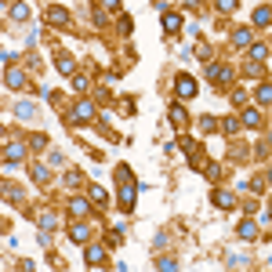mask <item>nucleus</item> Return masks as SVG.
<instances>
[{"label": "nucleus", "instance_id": "obj_6", "mask_svg": "<svg viewBox=\"0 0 272 272\" xmlns=\"http://www.w3.org/2000/svg\"><path fill=\"white\" fill-rule=\"evenodd\" d=\"M44 18H48V26H65V22H69V11L58 7V4H51L48 11H44Z\"/></svg>", "mask_w": 272, "mask_h": 272}, {"label": "nucleus", "instance_id": "obj_18", "mask_svg": "<svg viewBox=\"0 0 272 272\" xmlns=\"http://www.w3.org/2000/svg\"><path fill=\"white\" fill-rule=\"evenodd\" d=\"M272 22V7H258L254 11V26H269Z\"/></svg>", "mask_w": 272, "mask_h": 272}, {"label": "nucleus", "instance_id": "obj_14", "mask_svg": "<svg viewBox=\"0 0 272 272\" xmlns=\"http://www.w3.org/2000/svg\"><path fill=\"white\" fill-rule=\"evenodd\" d=\"M83 258H87V265H102V261H106V250H102V247H87Z\"/></svg>", "mask_w": 272, "mask_h": 272}, {"label": "nucleus", "instance_id": "obj_33", "mask_svg": "<svg viewBox=\"0 0 272 272\" xmlns=\"http://www.w3.org/2000/svg\"><path fill=\"white\" fill-rule=\"evenodd\" d=\"M229 265H232V269H240V265H247V258H240V254H229Z\"/></svg>", "mask_w": 272, "mask_h": 272}, {"label": "nucleus", "instance_id": "obj_30", "mask_svg": "<svg viewBox=\"0 0 272 272\" xmlns=\"http://www.w3.org/2000/svg\"><path fill=\"white\" fill-rule=\"evenodd\" d=\"M29 145H33V149H44V145H48V135H33Z\"/></svg>", "mask_w": 272, "mask_h": 272}, {"label": "nucleus", "instance_id": "obj_23", "mask_svg": "<svg viewBox=\"0 0 272 272\" xmlns=\"http://www.w3.org/2000/svg\"><path fill=\"white\" fill-rule=\"evenodd\" d=\"M11 18H15V22H26V18H29V7H26V4H15V7H11Z\"/></svg>", "mask_w": 272, "mask_h": 272}, {"label": "nucleus", "instance_id": "obj_39", "mask_svg": "<svg viewBox=\"0 0 272 272\" xmlns=\"http://www.w3.org/2000/svg\"><path fill=\"white\" fill-rule=\"evenodd\" d=\"M269 221H272V203H269Z\"/></svg>", "mask_w": 272, "mask_h": 272}, {"label": "nucleus", "instance_id": "obj_2", "mask_svg": "<svg viewBox=\"0 0 272 272\" xmlns=\"http://www.w3.org/2000/svg\"><path fill=\"white\" fill-rule=\"evenodd\" d=\"M95 102H87V98H83V102H77V106H73V112H69V120H73V124H87V120H95Z\"/></svg>", "mask_w": 272, "mask_h": 272}, {"label": "nucleus", "instance_id": "obj_27", "mask_svg": "<svg viewBox=\"0 0 272 272\" xmlns=\"http://www.w3.org/2000/svg\"><path fill=\"white\" fill-rule=\"evenodd\" d=\"M33 182H48V167H44V163L33 167Z\"/></svg>", "mask_w": 272, "mask_h": 272}, {"label": "nucleus", "instance_id": "obj_17", "mask_svg": "<svg viewBox=\"0 0 272 272\" xmlns=\"http://www.w3.org/2000/svg\"><path fill=\"white\" fill-rule=\"evenodd\" d=\"M232 44L236 48H250V29H236L232 33Z\"/></svg>", "mask_w": 272, "mask_h": 272}, {"label": "nucleus", "instance_id": "obj_13", "mask_svg": "<svg viewBox=\"0 0 272 272\" xmlns=\"http://www.w3.org/2000/svg\"><path fill=\"white\" fill-rule=\"evenodd\" d=\"M236 232H240V240H258V225L254 221H240Z\"/></svg>", "mask_w": 272, "mask_h": 272}, {"label": "nucleus", "instance_id": "obj_40", "mask_svg": "<svg viewBox=\"0 0 272 272\" xmlns=\"http://www.w3.org/2000/svg\"><path fill=\"white\" fill-rule=\"evenodd\" d=\"M269 145H272V131H269Z\"/></svg>", "mask_w": 272, "mask_h": 272}, {"label": "nucleus", "instance_id": "obj_16", "mask_svg": "<svg viewBox=\"0 0 272 272\" xmlns=\"http://www.w3.org/2000/svg\"><path fill=\"white\" fill-rule=\"evenodd\" d=\"M171 124H174V127H185V124H189V116H185L182 106H171Z\"/></svg>", "mask_w": 272, "mask_h": 272}, {"label": "nucleus", "instance_id": "obj_28", "mask_svg": "<svg viewBox=\"0 0 272 272\" xmlns=\"http://www.w3.org/2000/svg\"><path fill=\"white\" fill-rule=\"evenodd\" d=\"M218 11L221 15H232V11H236V0H218Z\"/></svg>", "mask_w": 272, "mask_h": 272}, {"label": "nucleus", "instance_id": "obj_26", "mask_svg": "<svg viewBox=\"0 0 272 272\" xmlns=\"http://www.w3.org/2000/svg\"><path fill=\"white\" fill-rule=\"evenodd\" d=\"M54 221H58V218H54L51 211H44V214H40V229H54Z\"/></svg>", "mask_w": 272, "mask_h": 272}, {"label": "nucleus", "instance_id": "obj_19", "mask_svg": "<svg viewBox=\"0 0 272 272\" xmlns=\"http://www.w3.org/2000/svg\"><path fill=\"white\" fill-rule=\"evenodd\" d=\"M156 269H163V272H174V269H178V258H171V254L156 258Z\"/></svg>", "mask_w": 272, "mask_h": 272}, {"label": "nucleus", "instance_id": "obj_1", "mask_svg": "<svg viewBox=\"0 0 272 272\" xmlns=\"http://www.w3.org/2000/svg\"><path fill=\"white\" fill-rule=\"evenodd\" d=\"M116 182H120V207L131 211V207H135V196H138V185H135V178H131V167L127 163L116 167Z\"/></svg>", "mask_w": 272, "mask_h": 272}, {"label": "nucleus", "instance_id": "obj_36", "mask_svg": "<svg viewBox=\"0 0 272 272\" xmlns=\"http://www.w3.org/2000/svg\"><path fill=\"white\" fill-rule=\"evenodd\" d=\"M218 174H221V167H218V163H207V178H211V182H214Z\"/></svg>", "mask_w": 272, "mask_h": 272}, {"label": "nucleus", "instance_id": "obj_15", "mask_svg": "<svg viewBox=\"0 0 272 272\" xmlns=\"http://www.w3.org/2000/svg\"><path fill=\"white\" fill-rule=\"evenodd\" d=\"M58 73H62V77H69V73H77V62H73L69 54H58Z\"/></svg>", "mask_w": 272, "mask_h": 272}, {"label": "nucleus", "instance_id": "obj_32", "mask_svg": "<svg viewBox=\"0 0 272 272\" xmlns=\"http://www.w3.org/2000/svg\"><path fill=\"white\" fill-rule=\"evenodd\" d=\"M73 91H87V77H77V80H73Z\"/></svg>", "mask_w": 272, "mask_h": 272}, {"label": "nucleus", "instance_id": "obj_10", "mask_svg": "<svg viewBox=\"0 0 272 272\" xmlns=\"http://www.w3.org/2000/svg\"><path fill=\"white\" fill-rule=\"evenodd\" d=\"M163 29H167V33H178V29H182V15L163 11Z\"/></svg>", "mask_w": 272, "mask_h": 272}, {"label": "nucleus", "instance_id": "obj_3", "mask_svg": "<svg viewBox=\"0 0 272 272\" xmlns=\"http://www.w3.org/2000/svg\"><path fill=\"white\" fill-rule=\"evenodd\" d=\"M207 80L225 87V83H232V69H229V65H221V62H207Z\"/></svg>", "mask_w": 272, "mask_h": 272}, {"label": "nucleus", "instance_id": "obj_8", "mask_svg": "<svg viewBox=\"0 0 272 272\" xmlns=\"http://www.w3.org/2000/svg\"><path fill=\"white\" fill-rule=\"evenodd\" d=\"M4 163H7V167H15V163H22V145H15V142H11V145H7V149H4Z\"/></svg>", "mask_w": 272, "mask_h": 272}, {"label": "nucleus", "instance_id": "obj_7", "mask_svg": "<svg viewBox=\"0 0 272 272\" xmlns=\"http://www.w3.org/2000/svg\"><path fill=\"white\" fill-rule=\"evenodd\" d=\"M69 240H73V243H87V240H91V229H87L83 221H77V225L69 229Z\"/></svg>", "mask_w": 272, "mask_h": 272}, {"label": "nucleus", "instance_id": "obj_35", "mask_svg": "<svg viewBox=\"0 0 272 272\" xmlns=\"http://www.w3.org/2000/svg\"><path fill=\"white\" fill-rule=\"evenodd\" d=\"M106 243H109V247H116V243H120V229H112L109 236H106Z\"/></svg>", "mask_w": 272, "mask_h": 272}, {"label": "nucleus", "instance_id": "obj_24", "mask_svg": "<svg viewBox=\"0 0 272 272\" xmlns=\"http://www.w3.org/2000/svg\"><path fill=\"white\" fill-rule=\"evenodd\" d=\"M221 131H225V135H236V131H240V120H236V116L221 120Z\"/></svg>", "mask_w": 272, "mask_h": 272}, {"label": "nucleus", "instance_id": "obj_11", "mask_svg": "<svg viewBox=\"0 0 272 272\" xmlns=\"http://www.w3.org/2000/svg\"><path fill=\"white\" fill-rule=\"evenodd\" d=\"M15 116H18V120H33V116H36V106H33V102H18V106H15Z\"/></svg>", "mask_w": 272, "mask_h": 272}, {"label": "nucleus", "instance_id": "obj_9", "mask_svg": "<svg viewBox=\"0 0 272 272\" xmlns=\"http://www.w3.org/2000/svg\"><path fill=\"white\" fill-rule=\"evenodd\" d=\"M87 211H91V203L83 200V196H73V200H69V214H77V218H83Z\"/></svg>", "mask_w": 272, "mask_h": 272}, {"label": "nucleus", "instance_id": "obj_4", "mask_svg": "<svg viewBox=\"0 0 272 272\" xmlns=\"http://www.w3.org/2000/svg\"><path fill=\"white\" fill-rule=\"evenodd\" d=\"M4 83L11 91H26V73L22 69H15V65H7V73H4Z\"/></svg>", "mask_w": 272, "mask_h": 272}, {"label": "nucleus", "instance_id": "obj_31", "mask_svg": "<svg viewBox=\"0 0 272 272\" xmlns=\"http://www.w3.org/2000/svg\"><path fill=\"white\" fill-rule=\"evenodd\" d=\"M131 26H135V22H131V15H120V29L131 33Z\"/></svg>", "mask_w": 272, "mask_h": 272}, {"label": "nucleus", "instance_id": "obj_29", "mask_svg": "<svg viewBox=\"0 0 272 272\" xmlns=\"http://www.w3.org/2000/svg\"><path fill=\"white\" fill-rule=\"evenodd\" d=\"M196 54H200V58L207 62V58H211V44H203V40H200V44H196Z\"/></svg>", "mask_w": 272, "mask_h": 272}, {"label": "nucleus", "instance_id": "obj_5", "mask_svg": "<svg viewBox=\"0 0 272 272\" xmlns=\"http://www.w3.org/2000/svg\"><path fill=\"white\" fill-rule=\"evenodd\" d=\"M174 91H178L182 98H192V95H196V80L182 73V77H174Z\"/></svg>", "mask_w": 272, "mask_h": 272}, {"label": "nucleus", "instance_id": "obj_21", "mask_svg": "<svg viewBox=\"0 0 272 272\" xmlns=\"http://www.w3.org/2000/svg\"><path fill=\"white\" fill-rule=\"evenodd\" d=\"M91 200H95L98 207H106V203H109V192H106V189H98V185H91Z\"/></svg>", "mask_w": 272, "mask_h": 272}, {"label": "nucleus", "instance_id": "obj_37", "mask_svg": "<svg viewBox=\"0 0 272 272\" xmlns=\"http://www.w3.org/2000/svg\"><path fill=\"white\" fill-rule=\"evenodd\" d=\"M102 7H106V11H116V7H120V0H102Z\"/></svg>", "mask_w": 272, "mask_h": 272}, {"label": "nucleus", "instance_id": "obj_38", "mask_svg": "<svg viewBox=\"0 0 272 272\" xmlns=\"http://www.w3.org/2000/svg\"><path fill=\"white\" fill-rule=\"evenodd\" d=\"M265 182H269V185H272V171H269V174H265Z\"/></svg>", "mask_w": 272, "mask_h": 272}, {"label": "nucleus", "instance_id": "obj_34", "mask_svg": "<svg viewBox=\"0 0 272 272\" xmlns=\"http://www.w3.org/2000/svg\"><path fill=\"white\" fill-rule=\"evenodd\" d=\"M200 131H203V135H207V131H214V120H211V116H203V120H200Z\"/></svg>", "mask_w": 272, "mask_h": 272}, {"label": "nucleus", "instance_id": "obj_22", "mask_svg": "<svg viewBox=\"0 0 272 272\" xmlns=\"http://www.w3.org/2000/svg\"><path fill=\"white\" fill-rule=\"evenodd\" d=\"M258 102L261 106H272V83H261L258 87Z\"/></svg>", "mask_w": 272, "mask_h": 272}, {"label": "nucleus", "instance_id": "obj_20", "mask_svg": "<svg viewBox=\"0 0 272 272\" xmlns=\"http://www.w3.org/2000/svg\"><path fill=\"white\" fill-rule=\"evenodd\" d=\"M243 124H247V127H261V112L258 109H247V112H243Z\"/></svg>", "mask_w": 272, "mask_h": 272}, {"label": "nucleus", "instance_id": "obj_25", "mask_svg": "<svg viewBox=\"0 0 272 272\" xmlns=\"http://www.w3.org/2000/svg\"><path fill=\"white\" fill-rule=\"evenodd\" d=\"M265 54H269V48H265V44H254V48H250V58H254V62H261Z\"/></svg>", "mask_w": 272, "mask_h": 272}, {"label": "nucleus", "instance_id": "obj_12", "mask_svg": "<svg viewBox=\"0 0 272 272\" xmlns=\"http://www.w3.org/2000/svg\"><path fill=\"white\" fill-rule=\"evenodd\" d=\"M214 203H218L221 211H232V207H236V196H232V192H214Z\"/></svg>", "mask_w": 272, "mask_h": 272}]
</instances>
